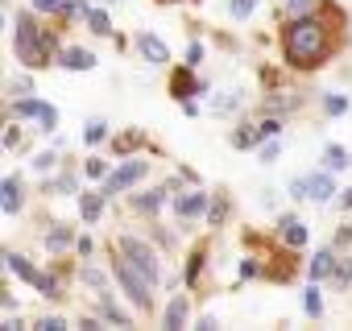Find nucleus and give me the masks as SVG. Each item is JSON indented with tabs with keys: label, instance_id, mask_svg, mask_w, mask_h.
<instances>
[{
	"label": "nucleus",
	"instance_id": "obj_34",
	"mask_svg": "<svg viewBox=\"0 0 352 331\" xmlns=\"http://www.w3.org/2000/svg\"><path fill=\"white\" fill-rule=\"evenodd\" d=\"M199 62H204V46H199V42H195V46H191V50H187V67H199Z\"/></svg>",
	"mask_w": 352,
	"mask_h": 331
},
{
	"label": "nucleus",
	"instance_id": "obj_12",
	"mask_svg": "<svg viewBox=\"0 0 352 331\" xmlns=\"http://www.w3.org/2000/svg\"><path fill=\"white\" fill-rule=\"evenodd\" d=\"M71 240H75V236H71V228H67V224H54V228L46 232V249H50V253L71 249Z\"/></svg>",
	"mask_w": 352,
	"mask_h": 331
},
{
	"label": "nucleus",
	"instance_id": "obj_23",
	"mask_svg": "<svg viewBox=\"0 0 352 331\" xmlns=\"http://www.w3.org/2000/svg\"><path fill=\"white\" fill-rule=\"evenodd\" d=\"M257 5H261V0H228V13H232L236 21H245V17H249Z\"/></svg>",
	"mask_w": 352,
	"mask_h": 331
},
{
	"label": "nucleus",
	"instance_id": "obj_28",
	"mask_svg": "<svg viewBox=\"0 0 352 331\" xmlns=\"http://www.w3.org/2000/svg\"><path fill=\"white\" fill-rule=\"evenodd\" d=\"M323 108H327V116H344V112H348V100H344V95H327Z\"/></svg>",
	"mask_w": 352,
	"mask_h": 331
},
{
	"label": "nucleus",
	"instance_id": "obj_2",
	"mask_svg": "<svg viewBox=\"0 0 352 331\" xmlns=\"http://www.w3.org/2000/svg\"><path fill=\"white\" fill-rule=\"evenodd\" d=\"M50 54H54V42H50L30 17H17V58H21L25 67H46Z\"/></svg>",
	"mask_w": 352,
	"mask_h": 331
},
{
	"label": "nucleus",
	"instance_id": "obj_16",
	"mask_svg": "<svg viewBox=\"0 0 352 331\" xmlns=\"http://www.w3.org/2000/svg\"><path fill=\"white\" fill-rule=\"evenodd\" d=\"M174 95H199V87H195V79H191V71H174Z\"/></svg>",
	"mask_w": 352,
	"mask_h": 331
},
{
	"label": "nucleus",
	"instance_id": "obj_39",
	"mask_svg": "<svg viewBox=\"0 0 352 331\" xmlns=\"http://www.w3.org/2000/svg\"><path fill=\"white\" fill-rule=\"evenodd\" d=\"M63 13H67V17H83V5H79V0H67Z\"/></svg>",
	"mask_w": 352,
	"mask_h": 331
},
{
	"label": "nucleus",
	"instance_id": "obj_3",
	"mask_svg": "<svg viewBox=\"0 0 352 331\" xmlns=\"http://www.w3.org/2000/svg\"><path fill=\"white\" fill-rule=\"evenodd\" d=\"M112 273H116V282L124 286V294L137 302V310H145V306H149V290H153V282H149V277L129 261V257H124V261H116V265H112Z\"/></svg>",
	"mask_w": 352,
	"mask_h": 331
},
{
	"label": "nucleus",
	"instance_id": "obj_26",
	"mask_svg": "<svg viewBox=\"0 0 352 331\" xmlns=\"http://www.w3.org/2000/svg\"><path fill=\"white\" fill-rule=\"evenodd\" d=\"M100 315H104V319H108V323H120V327H124V323H129V315H124V310H116V306H112V302H108V298H100Z\"/></svg>",
	"mask_w": 352,
	"mask_h": 331
},
{
	"label": "nucleus",
	"instance_id": "obj_29",
	"mask_svg": "<svg viewBox=\"0 0 352 331\" xmlns=\"http://www.w3.org/2000/svg\"><path fill=\"white\" fill-rule=\"evenodd\" d=\"M278 133H282V124H278L274 116H265V120L257 124V141H265V137H278Z\"/></svg>",
	"mask_w": 352,
	"mask_h": 331
},
{
	"label": "nucleus",
	"instance_id": "obj_36",
	"mask_svg": "<svg viewBox=\"0 0 352 331\" xmlns=\"http://www.w3.org/2000/svg\"><path fill=\"white\" fill-rule=\"evenodd\" d=\"M50 166H54V153H38L34 157V170H50Z\"/></svg>",
	"mask_w": 352,
	"mask_h": 331
},
{
	"label": "nucleus",
	"instance_id": "obj_42",
	"mask_svg": "<svg viewBox=\"0 0 352 331\" xmlns=\"http://www.w3.org/2000/svg\"><path fill=\"white\" fill-rule=\"evenodd\" d=\"M112 5H116V0H112Z\"/></svg>",
	"mask_w": 352,
	"mask_h": 331
},
{
	"label": "nucleus",
	"instance_id": "obj_18",
	"mask_svg": "<svg viewBox=\"0 0 352 331\" xmlns=\"http://www.w3.org/2000/svg\"><path fill=\"white\" fill-rule=\"evenodd\" d=\"M79 207H83V220H87V224H96V220L104 216V195H83V203H79Z\"/></svg>",
	"mask_w": 352,
	"mask_h": 331
},
{
	"label": "nucleus",
	"instance_id": "obj_35",
	"mask_svg": "<svg viewBox=\"0 0 352 331\" xmlns=\"http://www.w3.org/2000/svg\"><path fill=\"white\" fill-rule=\"evenodd\" d=\"M34 327H42V331H63V327H67V323H63V319H38V323H34Z\"/></svg>",
	"mask_w": 352,
	"mask_h": 331
},
{
	"label": "nucleus",
	"instance_id": "obj_38",
	"mask_svg": "<svg viewBox=\"0 0 352 331\" xmlns=\"http://www.w3.org/2000/svg\"><path fill=\"white\" fill-rule=\"evenodd\" d=\"M290 13H294V17H302V13H311V0H290Z\"/></svg>",
	"mask_w": 352,
	"mask_h": 331
},
{
	"label": "nucleus",
	"instance_id": "obj_21",
	"mask_svg": "<svg viewBox=\"0 0 352 331\" xmlns=\"http://www.w3.org/2000/svg\"><path fill=\"white\" fill-rule=\"evenodd\" d=\"M236 108H241V91H224V95L212 104V112H220V116H224V112H236Z\"/></svg>",
	"mask_w": 352,
	"mask_h": 331
},
{
	"label": "nucleus",
	"instance_id": "obj_1",
	"mask_svg": "<svg viewBox=\"0 0 352 331\" xmlns=\"http://www.w3.org/2000/svg\"><path fill=\"white\" fill-rule=\"evenodd\" d=\"M286 58H290V67H302V71H311V67H319L327 58V30H323L319 17L302 13V17L290 21V30H286Z\"/></svg>",
	"mask_w": 352,
	"mask_h": 331
},
{
	"label": "nucleus",
	"instance_id": "obj_17",
	"mask_svg": "<svg viewBox=\"0 0 352 331\" xmlns=\"http://www.w3.org/2000/svg\"><path fill=\"white\" fill-rule=\"evenodd\" d=\"M46 108H50V104H42V100H17V104H13V116H38V120H42Z\"/></svg>",
	"mask_w": 352,
	"mask_h": 331
},
{
	"label": "nucleus",
	"instance_id": "obj_40",
	"mask_svg": "<svg viewBox=\"0 0 352 331\" xmlns=\"http://www.w3.org/2000/svg\"><path fill=\"white\" fill-rule=\"evenodd\" d=\"M208 220H212V224H224V203H216V207L208 212Z\"/></svg>",
	"mask_w": 352,
	"mask_h": 331
},
{
	"label": "nucleus",
	"instance_id": "obj_15",
	"mask_svg": "<svg viewBox=\"0 0 352 331\" xmlns=\"http://www.w3.org/2000/svg\"><path fill=\"white\" fill-rule=\"evenodd\" d=\"M307 183H311V199H319V203H327V199L336 195V183H331L327 174H311Z\"/></svg>",
	"mask_w": 352,
	"mask_h": 331
},
{
	"label": "nucleus",
	"instance_id": "obj_5",
	"mask_svg": "<svg viewBox=\"0 0 352 331\" xmlns=\"http://www.w3.org/2000/svg\"><path fill=\"white\" fill-rule=\"evenodd\" d=\"M5 265H9L17 277H25L30 286H38L46 298H63V294H58V282H54V277H46V273H38V269H34L25 257H17V253H5Z\"/></svg>",
	"mask_w": 352,
	"mask_h": 331
},
{
	"label": "nucleus",
	"instance_id": "obj_10",
	"mask_svg": "<svg viewBox=\"0 0 352 331\" xmlns=\"http://www.w3.org/2000/svg\"><path fill=\"white\" fill-rule=\"evenodd\" d=\"M63 67L67 71H91L96 67V54L91 50H79V46H67L63 50Z\"/></svg>",
	"mask_w": 352,
	"mask_h": 331
},
{
	"label": "nucleus",
	"instance_id": "obj_33",
	"mask_svg": "<svg viewBox=\"0 0 352 331\" xmlns=\"http://www.w3.org/2000/svg\"><path fill=\"white\" fill-rule=\"evenodd\" d=\"M319 310H323V298H319V290L311 286V290H307V315H319Z\"/></svg>",
	"mask_w": 352,
	"mask_h": 331
},
{
	"label": "nucleus",
	"instance_id": "obj_41",
	"mask_svg": "<svg viewBox=\"0 0 352 331\" xmlns=\"http://www.w3.org/2000/svg\"><path fill=\"white\" fill-rule=\"evenodd\" d=\"M344 207H352V191H344Z\"/></svg>",
	"mask_w": 352,
	"mask_h": 331
},
{
	"label": "nucleus",
	"instance_id": "obj_19",
	"mask_svg": "<svg viewBox=\"0 0 352 331\" xmlns=\"http://www.w3.org/2000/svg\"><path fill=\"white\" fill-rule=\"evenodd\" d=\"M336 265H340V261H336V257H331V253L323 249V253H315V261H311V277H327V273H331Z\"/></svg>",
	"mask_w": 352,
	"mask_h": 331
},
{
	"label": "nucleus",
	"instance_id": "obj_30",
	"mask_svg": "<svg viewBox=\"0 0 352 331\" xmlns=\"http://www.w3.org/2000/svg\"><path fill=\"white\" fill-rule=\"evenodd\" d=\"M83 170H87V179H108V161H100V157H91V161L83 166Z\"/></svg>",
	"mask_w": 352,
	"mask_h": 331
},
{
	"label": "nucleus",
	"instance_id": "obj_14",
	"mask_svg": "<svg viewBox=\"0 0 352 331\" xmlns=\"http://www.w3.org/2000/svg\"><path fill=\"white\" fill-rule=\"evenodd\" d=\"M162 323H166L170 331H179V327L187 323V298H174V302L166 306V319H162Z\"/></svg>",
	"mask_w": 352,
	"mask_h": 331
},
{
	"label": "nucleus",
	"instance_id": "obj_20",
	"mask_svg": "<svg viewBox=\"0 0 352 331\" xmlns=\"http://www.w3.org/2000/svg\"><path fill=\"white\" fill-rule=\"evenodd\" d=\"M79 277H83L96 294H104V290H108V277H104V269H96V265H83V273H79Z\"/></svg>",
	"mask_w": 352,
	"mask_h": 331
},
{
	"label": "nucleus",
	"instance_id": "obj_8",
	"mask_svg": "<svg viewBox=\"0 0 352 331\" xmlns=\"http://www.w3.org/2000/svg\"><path fill=\"white\" fill-rule=\"evenodd\" d=\"M0 207H5L9 216L21 212V179H17V174H9L5 183H0Z\"/></svg>",
	"mask_w": 352,
	"mask_h": 331
},
{
	"label": "nucleus",
	"instance_id": "obj_25",
	"mask_svg": "<svg viewBox=\"0 0 352 331\" xmlns=\"http://www.w3.org/2000/svg\"><path fill=\"white\" fill-rule=\"evenodd\" d=\"M162 199H166V187H162V191H149V195H141V199H137L133 207H137V212H153V207H157Z\"/></svg>",
	"mask_w": 352,
	"mask_h": 331
},
{
	"label": "nucleus",
	"instance_id": "obj_22",
	"mask_svg": "<svg viewBox=\"0 0 352 331\" xmlns=\"http://www.w3.org/2000/svg\"><path fill=\"white\" fill-rule=\"evenodd\" d=\"M290 108H298V100L290 91H274L270 95V112H290Z\"/></svg>",
	"mask_w": 352,
	"mask_h": 331
},
{
	"label": "nucleus",
	"instance_id": "obj_9",
	"mask_svg": "<svg viewBox=\"0 0 352 331\" xmlns=\"http://www.w3.org/2000/svg\"><path fill=\"white\" fill-rule=\"evenodd\" d=\"M137 50H141L153 67H166V58H170L166 42H162V38H153V34H141V38H137Z\"/></svg>",
	"mask_w": 352,
	"mask_h": 331
},
{
	"label": "nucleus",
	"instance_id": "obj_32",
	"mask_svg": "<svg viewBox=\"0 0 352 331\" xmlns=\"http://www.w3.org/2000/svg\"><path fill=\"white\" fill-rule=\"evenodd\" d=\"M34 9H42V13H63L67 0H34Z\"/></svg>",
	"mask_w": 352,
	"mask_h": 331
},
{
	"label": "nucleus",
	"instance_id": "obj_31",
	"mask_svg": "<svg viewBox=\"0 0 352 331\" xmlns=\"http://www.w3.org/2000/svg\"><path fill=\"white\" fill-rule=\"evenodd\" d=\"M253 141H257V124H253V128H241V133L232 137V145H236V149H249Z\"/></svg>",
	"mask_w": 352,
	"mask_h": 331
},
{
	"label": "nucleus",
	"instance_id": "obj_13",
	"mask_svg": "<svg viewBox=\"0 0 352 331\" xmlns=\"http://www.w3.org/2000/svg\"><path fill=\"white\" fill-rule=\"evenodd\" d=\"M344 166H352V161H348V149H344V145H327V149H323V170L336 174V170H344Z\"/></svg>",
	"mask_w": 352,
	"mask_h": 331
},
{
	"label": "nucleus",
	"instance_id": "obj_37",
	"mask_svg": "<svg viewBox=\"0 0 352 331\" xmlns=\"http://www.w3.org/2000/svg\"><path fill=\"white\" fill-rule=\"evenodd\" d=\"M278 157V141L270 137V145H261V161H274Z\"/></svg>",
	"mask_w": 352,
	"mask_h": 331
},
{
	"label": "nucleus",
	"instance_id": "obj_11",
	"mask_svg": "<svg viewBox=\"0 0 352 331\" xmlns=\"http://www.w3.org/2000/svg\"><path fill=\"white\" fill-rule=\"evenodd\" d=\"M282 240H286L290 249H302V244H307V224H302L298 216H286V220H282Z\"/></svg>",
	"mask_w": 352,
	"mask_h": 331
},
{
	"label": "nucleus",
	"instance_id": "obj_4",
	"mask_svg": "<svg viewBox=\"0 0 352 331\" xmlns=\"http://www.w3.org/2000/svg\"><path fill=\"white\" fill-rule=\"evenodd\" d=\"M120 257H129L149 282H157L162 277V265H157V253L145 244V240H137V236H120Z\"/></svg>",
	"mask_w": 352,
	"mask_h": 331
},
{
	"label": "nucleus",
	"instance_id": "obj_7",
	"mask_svg": "<svg viewBox=\"0 0 352 331\" xmlns=\"http://www.w3.org/2000/svg\"><path fill=\"white\" fill-rule=\"evenodd\" d=\"M174 212H179V220H199V216H208V195L204 191H187V195L174 199Z\"/></svg>",
	"mask_w": 352,
	"mask_h": 331
},
{
	"label": "nucleus",
	"instance_id": "obj_6",
	"mask_svg": "<svg viewBox=\"0 0 352 331\" xmlns=\"http://www.w3.org/2000/svg\"><path fill=\"white\" fill-rule=\"evenodd\" d=\"M141 174H145V161H124L116 174H108V183H104V195H116V191L133 187V183H137Z\"/></svg>",
	"mask_w": 352,
	"mask_h": 331
},
{
	"label": "nucleus",
	"instance_id": "obj_24",
	"mask_svg": "<svg viewBox=\"0 0 352 331\" xmlns=\"http://www.w3.org/2000/svg\"><path fill=\"white\" fill-rule=\"evenodd\" d=\"M104 137H108V124H104V120H91V124H87V133H83V141H87V145H100Z\"/></svg>",
	"mask_w": 352,
	"mask_h": 331
},
{
	"label": "nucleus",
	"instance_id": "obj_27",
	"mask_svg": "<svg viewBox=\"0 0 352 331\" xmlns=\"http://www.w3.org/2000/svg\"><path fill=\"white\" fill-rule=\"evenodd\" d=\"M87 25H91L96 34H112V21H108V13H100V9H96V13H87Z\"/></svg>",
	"mask_w": 352,
	"mask_h": 331
}]
</instances>
